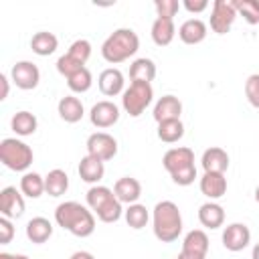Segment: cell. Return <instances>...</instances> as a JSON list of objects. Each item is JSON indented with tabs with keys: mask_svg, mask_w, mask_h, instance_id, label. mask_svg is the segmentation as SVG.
<instances>
[{
	"mask_svg": "<svg viewBox=\"0 0 259 259\" xmlns=\"http://www.w3.org/2000/svg\"><path fill=\"white\" fill-rule=\"evenodd\" d=\"M55 221L59 227L69 231L75 237H89L95 231V214L91 208L77 200H67L61 202L55 208Z\"/></svg>",
	"mask_w": 259,
	"mask_h": 259,
	"instance_id": "obj_1",
	"label": "cell"
},
{
	"mask_svg": "<svg viewBox=\"0 0 259 259\" xmlns=\"http://www.w3.org/2000/svg\"><path fill=\"white\" fill-rule=\"evenodd\" d=\"M152 229L158 241L172 243L182 233V214L176 202L172 200H160L154 206L152 212Z\"/></svg>",
	"mask_w": 259,
	"mask_h": 259,
	"instance_id": "obj_2",
	"label": "cell"
},
{
	"mask_svg": "<svg viewBox=\"0 0 259 259\" xmlns=\"http://www.w3.org/2000/svg\"><path fill=\"white\" fill-rule=\"evenodd\" d=\"M140 49V38L132 28H115L101 45V57L111 63H123L130 57H134Z\"/></svg>",
	"mask_w": 259,
	"mask_h": 259,
	"instance_id": "obj_3",
	"label": "cell"
},
{
	"mask_svg": "<svg viewBox=\"0 0 259 259\" xmlns=\"http://www.w3.org/2000/svg\"><path fill=\"white\" fill-rule=\"evenodd\" d=\"M87 206L101 223H117L123 214L121 202L117 200L115 192L101 184H95L87 190Z\"/></svg>",
	"mask_w": 259,
	"mask_h": 259,
	"instance_id": "obj_4",
	"label": "cell"
},
{
	"mask_svg": "<svg viewBox=\"0 0 259 259\" xmlns=\"http://www.w3.org/2000/svg\"><path fill=\"white\" fill-rule=\"evenodd\" d=\"M32 150L28 144H24L22 140H16V138H4L0 142V162L14 170V172H24L30 168L32 164Z\"/></svg>",
	"mask_w": 259,
	"mask_h": 259,
	"instance_id": "obj_5",
	"label": "cell"
},
{
	"mask_svg": "<svg viewBox=\"0 0 259 259\" xmlns=\"http://www.w3.org/2000/svg\"><path fill=\"white\" fill-rule=\"evenodd\" d=\"M152 99H154V89H152L150 83L132 81L130 87L121 93V107L132 117H140L148 109V105L152 103Z\"/></svg>",
	"mask_w": 259,
	"mask_h": 259,
	"instance_id": "obj_6",
	"label": "cell"
},
{
	"mask_svg": "<svg viewBox=\"0 0 259 259\" xmlns=\"http://www.w3.org/2000/svg\"><path fill=\"white\" fill-rule=\"evenodd\" d=\"M237 18L235 0H214L210 10V28L217 34H227Z\"/></svg>",
	"mask_w": 259,
	"mask_h": 259,
	"instance_id": "obj_7",
	"label": "cell"
},
{
	"mask_svg": "<svg viewBox=\"0 0 259 259\" xmlns=\"http://www.w3.org/2000/svg\"><path fill=\"white\" fill-rule=\"evenodd\" d=\"M87 154L101 160V162H107L111 160L115 154H117V140L107 134V132H95L87 138Z\"/></svg>",
	"mask_w": 259,
	"mask_h": 259,
	"instance_id": "obj_8",
	"label": "cell"
},
{
	"mask_svg": "<svg viewBox=\"0 0 259 259\" xmlns=\"http://www.w3.org/2000/svg\"><path fill=\"white\" fill-rule=\"evenodd\" d=\"M10 79L12 83L18 87V89H24V91H30L38 85L40 81V71L34 63L30 61H18L12 65L10 69Z\"/></svg>",
	"mask_w": 259,
	"mask_h": 259,
	"instance_id": "obj_9",
	"label": "cell"
},
{
	"mask_svg": "<svg viewBox=\"0 0 259 259\" xmlns=\"http://www.w3.org/2000/svg\"><path fill=\"white\" fill-rule=\"evenodd\" d=\"M162 166L168 170V174H176L182 170H188L194 166V152L186 146H178V148H170L164 158H162Z\"/></svg>",
	"mask_w": 259,
	"mask_h": 259,
	"instance_id": "obj_10",
	"label": "cell"
},
{
	"mask_svg": "<svg viewBox=\"0 0 259 259\" xmlns=\"http://www.w3.org/2000/svg\"><path fill=\"white\" fill-rule=\"evenodd\" d=\"M89 119H91V123H93L95 127H99V130L111 127V125H115L117 119H119V107H117L113 101H109V99L97 101V103L91 107V111H89Z\"/></svg>",
	"mask_w": 259,
	"mask_h": 259,
	"instance_id": "obj_11",
	"label": "cell"
},
{
	"mask_svg": "<svg viewBox=\"0 0 259 259\" xmlns=\"http://www.w3.org/2000/svg\"><path fill=\"white\" fill-rule=\"evenodd\" d=\"M24 212V194L16 186H6L0 190V214L6 219H18Z\"/></svg>",
	"mask_w": 259,
	"mask_h": 259,
	"instance_id": "obj_12",
	"label": "cell"
},
{
	"mask_svg": "<svg viewBox=\"0 0 259 259\" xmlns=\"http://www.w3.org/2000/svg\"><path fill=\"white\" fill-rule=\"evenodd\" d=\"M251 243V231L245 223H231L223 231V245L227 251H243Z\"/></svg>",
	"mask_w": 259,
	"mask_h": 259,
	"instance_id": "obj_13",
	"label": "cell"
},
{
	"mask_svg": "<svg viewBox=\"0 0 259 259\" xmlns=\"http://www.w3.org/2000/svg\"><path fill=\"white\" fill-rule=\"evenodd\" d=\"M97 85H99V91L105 95V97H115L119 93H123V73L115 67H107L99 73V79H97Z\"/></svg>",
	"mask_w": 259,
	"mask_h": 259,
	"instance_id": "obj_14",
	"label": "cell"
},
{
	"mask_svg": "<svg viewBox=\"0 0 259 259\" xmlns=\"http://www.w3.org/2000/svg\"><path fill=\"white\" fill-rule=\"evenodd\" d=\"M200 192L208 200H219L227 194V178L221 172H204L200 178Z\"/></svg>",
	"mask_w": 259,
	"mask_h": 259,
	"instance_id": "obj_15",
	"label": "cell"
},
{
	"mask_svg": "<svg viewBox=\"0 0 259 259\" xmlns=\"http://www.w3.org/2000/svg\"><path fill=\"white\" fill-rule=\"evenodd\" d=\"M182 113V101L174 95H162L156 105H154V119L160 121H168V119H180Z\"/></svg>",
	"mask_w": 259,
	"mask_h": 259,
	"instance_id": "obj_16",
	"label": "cell"
},
{
	"mask_svg": "<svg viewBox=\"0 0 259 259\" xmlns=\"http://www.w3.org/2000/svg\"><path fill=\"white\" fill-rule=\"evenodd\" d=\"M113 192H115V196H117V200L121 204H127L130 206V204H134V202L140 200V196H142V184H140V180H136L132 176H123V178H119L113 184Z\"/></svg>",
	"mask_w": 259,
	"mask_h": 259,
	"instance_id": "obj_17",
	"label": "cell"
},
{
	"mask_svg": "<svg viewBox=\"0 0 259 259\" xmlns=\"http://www.w3.org/2000/svg\"><path fill=\"white\" fill-rule=\"evenodd\" d=\"M206 30H208V26H206L204 20H200V18H188V20H184L180 24L178 36H180V40L184 45H198V42H202L206 38Z\"/></svg>",
	"mask_w": 259,
	"mask_h": 259,
	"instance_id": "obj_18",
	"label": "cell"
},
{
	"mask_svg": "<svg viewBox=\"0 0 259 259\" xmlns=\"http://www.w3.org/2000/svg\"><path fill=\"white\" fill-rule=\"evenodd\" d=\"M198 221H200V225L204 229H210V231L212 229H219L225 223V208L219 202L208 200V202L200 204V208H198Z\"/></svg>",
	"mask_w": 259,
	"mask_h": 259,
	"instance_id": "obj_19",
	"label": "cell"
},
{
	"mask_svg": "<svg viewBox=\"0 0 259 259\" xmlns=\"http://www.w3.org/2000/svg\"><path fill=\"white\" fill-rule=\"evenodd\" d=\"M57 111H59L61 119L67 121V123H77V121H81V117L85 115V107H83L81 99L75 97V95H65V97H61V101H59V105H57Z\"/></svg>",
	"mask_w": 259,
	"mask_h": 259,
	"instance_id": "obj_20",
	"label": "cell"
},
{
	"mask_svg": "<svg viewBox=\"0 0 259 259\" xmlns=\"http://www.w3.org/2000/svg\"><path fill=\"white\" fill-rule=\"evenodd\" d=\"M200 164H202L204 172H221V174H225L227 168H229V154L223 148L212 146V148L204 150V154L200 158Z\"/></svg>",
	"mask_w": 259,
	"mask_h": 259,
	"instance_id": "obj_21",
	"label": "cell"
},
{
	"mask_svg": "<svg viewBox=\"0 0 259 259\" xmlns=\"http://www.w3.org/2000/svg\"><path fill=\"white\" fill-rule=\"evenodd\" d=\"M26 237H28V241H32L36 245L47 243L53 237V223L45 217H32L26 223Z\"/></svg>",
	"mask_w": 259,
	"mask_h": 259,
	"instance_id": "obj_22",
	"label": "cell"
},
{
	"mask_svg": "<svg viewBox=\"0 0 259 259\" xmlns=\"http://www.w3.org/2000/svg\"><path fill=\"white\" fill-rule=\"evenodd\" d=\"M79 176H81V180L83 182H89V184H97L101 178H103V174H105V166H103V162L101 160H97V158H93V156H83L81 158V162H79Z\"/></svg>",
	"mask_w": 259,
	"mask_h": 259,
	"instance_id": "obj_23",
	"label": "cell"
},
{
	"mask_svg": "<svg viewBox=\"0 0 259 259\" xmlns=\"http://www.w3.org/2000/svg\"><path fill=\"white\" fill-rule=\"evenodd\" d=\"M176 36V26H174V18H156L152 22V40L158 47H168Z\"/></svg>",
	"mask_w": 259,
	"mask_h": 259,
	"instance_id": "obj_24",
	"label": "cell"
},
{
	"mask_svg": "<svg viewBox=\"0 0 259 259\" xmlns=\"http://www.w3.org/2000/svg\"><path fill=\"white\" fill-rule=\"evenodd\" d=\"M57 47H59V38H57L53 32H49V30H38V32H34L32 38H30V49H32V53H36L38 57H49V55H53V53L57 51Z\"/></svg>",
	"mask_w": 259,
	"mask_h": 259,
	"instance_id": "obj_25",
	"label": "cell"
},
{
	"mask_svg": "<svg viewBox=\"0 0 259 259\" xmlns=\"http://www.w3.org/2000/svg\"><path fill=\"white\" fill-rule=\"evenodd\" d=\"M182 251L196 253V255H206L208 253V235L202 229L188 231L182 239Z\"/></svg>",
	"mask_w": 259,
	"mask_h": 259,
	"instance_id": "obj_26",
	"label": "cell"
},
{
	"mask_svg": "<svg viewBox=\"0 0 259 259\" xmlns=\"http://www.w3.org/2000/svg\"><path fill=\"white\" fill-rule=\"evenodd\" d=\"M156 77V63L148 57H140L130 65V79L132 81H144L150 83Z\"/></svg>",
	"mask_w": 259,
	"mask_h": 259,
	"instance_id": "obj_27",
	"label": "cell"
},
{
	"mask_svg": "<svg viewBox=\"0 0 259 259\" xmlns=\"http://www.w3.org/2000/svg\"><path fill=\"white\" fill-rule=\"evenodd\" d=\"M10 127L16 136H32L38 127L36 115L30 111H16L10 119Z\"/></svg>",
	"mask_w": 259,
	"mask_h": 259,
	"instance_id": "obj_28",
	"label": "cell"
},
{
	"mask_svg": "<svg viewBox=\"0 0 259 259\" xmlns=\"http://www.w3.org/2000/svg\"><path fill=\"white\" fill-rule=\"evenodd\" d=\"M69 188V176L65 170L55 168L45 176V192L49 196H61Z\"/></svg>",
	"mask_w": 259,
	"mask_h": 259,
	"instance_id": "obj_29",
	"label": "cell"
},
{
	"mask_svg": "<svg viewBox=\"0 0 259 259\" xmlns=\"http://www.w3.org/2000/svg\"><path fill=\"white\" fill-rule=\"evenodd\" d=\"M20 192L28 198H38L45 192V176L38 172H24L20 178Z\"/></svg>",
	"mask_w": 259,
	"mask_h": 259,
	"instance_id": "obj_30",
	"label": "cell"
},
{
	"mask_svg": "<svg viewBox=\"0 0 259 259\" xmlns=\"http://www.w3.org/2000/svg\"><path fill=\"white\" fill-rule=\"evenodd\" d=\"M184 136V123L180 119H168L158 123V138L166 144H174Z\"/></svg>",
	"mask_w": 259,
	"mask_h": 259,
	"instance_id": "obj_31",
	"label": "cell"
},
{
	"mask_svg": "<svg viewBox=\"0 0 259 259\" xmlns=\"http://www.w3.org/2000/svg\"><path fill=\"white\" fill-rule=\"evenodd\" d=\"M123 217H125V223L132 227V229H144L146 225H148V221H150V212H148V208L144 206V204H140V202H134V204H130L125 210H123Z\"/></svg>",
	"mask_w": 259,
	"mask_h": 259,
	"instance_id": "obj_32",
	"label": "cell"
},
{
	"mask_svg": "<svg viewBox=\"0 0 259 259\" xmlns=\"http://www.w3.org/2000/svg\"><path fill=\"white\" fill-rule=\"evenodd\" d=\"M67 85H69V89H71L73 93H85V91H89L91 85H93V75H91V71H89L87 67H83L81 71H77L75 75H71V77L67 79Z\"/></svg>",
	"mask_w": 259,
	"mask_h": 259,
	"instance_id": "obj_33",
	"label": "cell"
},
{
	"mask_svg": "<svg viewBox=\"0 0 259 259\" xmlns=\"http://www.w3.org/2000/svg\"><path fill=\"white\" fill-rule=\"evenodd\" d=\"M235 6L249 24H259V0H235Z\"/></svg>",
	"mask_w": 259,
	"mask_h": 259,
	"instance_id": "obj_34",
	"label": "cell"
},
{
	"mask_svg": "<svg viewBox=\"0 0 259 259\" xmlns=\"http://www.w3.org/2000/svg\"><path fill=\"white\" fill-rule=\"evenodd\" d=\"M85 65L81 63V61H77L75 57H71L69 53H65V55H61L59 59H57V71L65 77V79H69L71 75H75L77 71H81Z\"/></svg>",
	"mask_w": 259,
	"mask_h": 259,
	"instance_id": "obj_35",
	"label": "cell"
},
{
	"mask_svg": "<svg viewBox=\"0 0 259 259\" xmlns=\"http://www.w3.org/2000/svg\"><path fill=\"white\" fill-rule=\"evenodd\" d=\"M67 53L85 65V63H87V59L91 57V42H89L87 38H77V40H73V42H71V47H69V51H67Z\"/></svg>",
	"mask_w": 259,
	"mask_h": 259,
	"instance_id": "obj_36",
	"label": "cell"
},
{
	"mask_svg": "<svg viewBox=\"0 0 259 259\" xmlns=\"http://www.w3.org/2000/svg\"><path fill=\"white\" fill-rule=\"evenodd\" d=\"M245 95H247V101L259 109V73H253L247 77L245 81Z\"/></svg>",
	"mask_w": 259,
	"mask_h": 259,
	"instance_id": "obj_37",
	"label": "cell"
},
{
	"mask_svg": "<svg viewBox=\"0 0 259 259\" xmlns=\"http://www.w3.org/2000/svg\"><path fill=\"white\" fill-rule=\"evenodd\" d=\"M180 6L182 4L178 0H156L154 2V8H156L160 18H174L176 12L180 10Z\"/></svg>",
	"mask_w": 259,
	"mask_h": 259,
	"instance_id": "obj_38",
	"label": "cell"
},
{
	"mask_svg": "<svg viewBox=\"0 0 259 259\" xmlns=\"http://www.w3.org/2000/svg\"><path fill=\"white\" fill-rule=\"evenodd\" d=\"M14 237V227L12 221L6 217H0V245H8Z\"/></svg>",
	"mask_w": 259,
	"mask_h": 259,
	"instance_id": "obj_39",
	"label": "cell"
},
{
	"mask_svg": "<svg viewBox=\"0 0 259 259\" xmlns=\"http://www.w3.org/2000/svg\"><path fill=\"white\" fill-rule=\"evenodd\" d=\"M182 6H184L188 12L198 14V12H204V10L208 8V0H184Z\"/></svg>",
	"mask_w": 259,
	"mask_h": 259,
	"instance_id": "obj_40",
	"label": "cell"
},
{
	"mask_svg": "<svg viewBox=\"0 0 259 259\" xmlns=\"http://www.w3.org/2000/svg\"><path fill=\"white\" fill-rule=\"evenodd\" d=\"M0 85H2V93H0V101H4L8 97V77L2 73L0 75Z\"/></svg>",
	"mask_w": 259,
	"mask_h": 259,
	"instance_id": "obj_41",
	"label": "cell"
},
{
	"mask_svg": "<svg viewBox=\"0 0 259 259\" xmlns=\"http://www.w3.org/2000/svg\"><path fill=\"white\" fill-rule=\"evenodd\" d=\"M176 259H206V255H196V253H188V251H180Z\"/></svg>",
	"mask_w": 259,
	"mask_h": 259,
	"instance_id": "obj_42",
	"label": "cell"
},
{
	"mask_svg": "<svg viewBox=\"0 0 259 259\" xmlns=\"http://www.w3.org/2000/svg\"><path fill=\"white\" fill-rule=\"evenodd\" d=\"M69 259H95V257H93L89 251H75Z\"/></svg>",
	"mask_w": 259,
	"mask_h": 259,
	"instance_id": "obj_43",
	"label": "cell"
},
{
	"mask_svg": "<svg viewBox=\"0 0 259 259\" xmlns=\"http://www.w3.org/2000/svg\"><path fill=\"white\" fill-rule=\"evenodd\" d=\"M0 259H28L26 255H12V253H0Z\"/></svg>",
	"mask_w": 259,
	"mask_h": 259,
	"instance_id": "obj_44",
	"label": "cell"
},
{
	"mask_svg": "<svg viewBox=\"0 0 259 259\" xmlns=\"http://www.w3.org/2000/svg\"><path fill=\"white\" fill-rule=\"evenodd\" d=\"M251 259H259V243L253 247V251H251Z\"/></svg>",
	"mask_w": 259,
	"mask_h": 259,
	"instance_id": "obj_45",
	"label": "cell"
},
{
	"mask_svg": "<svg viewBox=\"0 0 259 259\" xmlns=\"http://www.w3.org/2000/svg\"><path fill=\"white\" fill-rule=\"evenodd\" d=\"M255 200H257V202H259V186H257V188H255Z\"/></svg>",
	"mask_w": 259,
	"mask_h": 259,
	"instance_id": "obj_46",
	"label": "cell"
}]
</instances>
